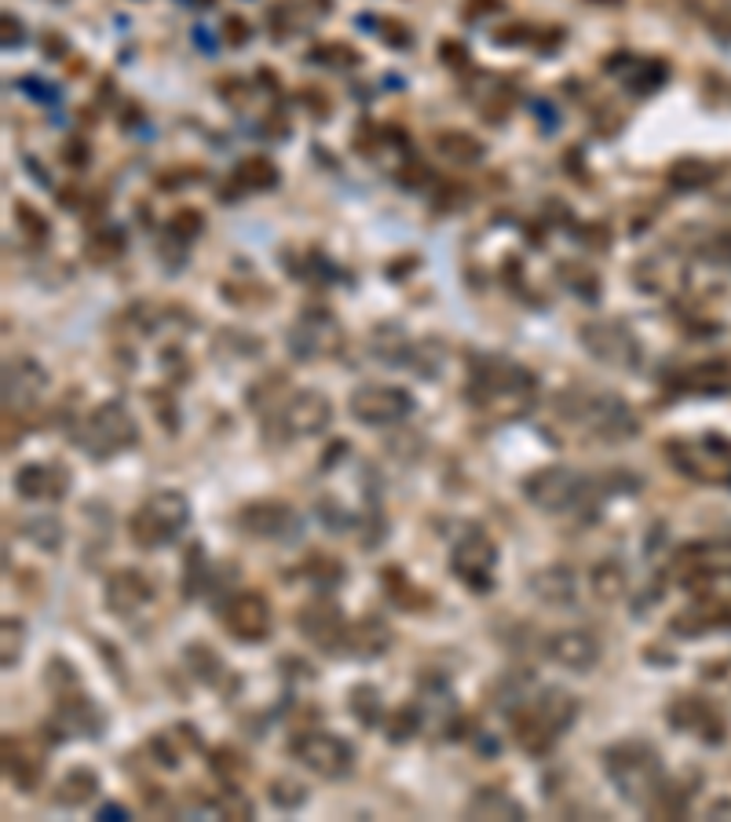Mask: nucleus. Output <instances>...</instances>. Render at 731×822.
I'll list each match as a JSON object with an SVG mask.
<instances>
[{"label":"nucleus","instance_id":"2eb2a0df","mask_svg":"<svg viewBox=\"0 0 731 822\" xmlns=\"http://www.w3.org/2000/svg\"><path fill=\"white\" fill-rule=\"evenodd\" d=\"M102 727H107V713H102L88 694H81V691L59 694V705H55V716H52V731H59L63 738H99Z\"/></svg>","mask_w":731,"mask_h":822},{"label":"nucleus","instance_id":"1a4fd4ad","mask_svg":"<svg viewBox=\"0 0 731 822\" xmlns=\"http://www.w3.org/2000/svg\"><path fill=\"white\" fill-rule=\"evenodd\" d=\"M348 618L345 611H340L337 600L329 596H318L312 600L307 607H301L296 614V629L307 639V644H315L323 655H345V636H348Z\"/></svg>","mask_w":731,"mask_h":822},{"label":"nucleus","instance_id":"a19ab883","mask_svg":"<svg viewBox=\"0 0 731 822\" xmlns=\"http://www.w3.org/2000/svg\"><path fill=\"white\" fill-rule=\"evenodd\" d=\"M22 655V625L15 618H4V669H11Z\"/></svg>","mask_w":731,"mask_h":822},{"label":"nucleus","instance_id":"6ab92c4d","mask_svg":"<svg viewBox=\"0 0 731 822\" xmlns=\"http://www.w3.org/2000/svg\"><path fill=\"white\" fill-rule=\"evenodd\" d=\"M669 724L684 731V735H699L702 742H724V721L710 702L699 694H684L669 705Z\"/></svg>","mask_w":731,"mask_h":822},{"label":"nucleus","instance_id":"20e7f679","mask_svg":"<svg viewBox=\"0 0 731 822\" xmlns=\"http://www.w3.org/2000/svg\"><path fill=\"white\" fill-rule=\"evenodd\" d=\"M592 486H597V479H589L586 472H578V468H570V464H548L523 479V494H527V501L534 508L548 512V516L578 508L581 501H589Z\"/></svg>","mask_w":731,"mask_h":822},{"label":"nucleus","instance_id":"a211bd4d","mask_svg":"<svg viewBox=\"0 0 731 822\" xmlns=\"http://www.w3.org/2000/svg\"><path fill=\"white\" fill-rule=\"evenodd\" d=\"M581 340H586V348L600 362L619 365V370H633V365H640V348H636L630 329L611 326V322H597V326H589L586 333H581Z\"/></svg>","mask_w":731,"mask_h":822},{"label":"nucleus","instance_id":"f03ea898","mask_svg":"<svg viewBox=\"0 0 731 822\" xmlns=\"http://www.w3.org/2000/svg\"><path fill=\"white\" fill-rule=\"evenodd\" d=\"M603 771H608L622 801L644 808V812L658 801L662 786H666L658 749L644 738H625L603 749Z\"/></svg>","mask_w":731,"mask_h":822},{"label":"nucleus","instance_id":"c9c22d12","mask_svg":"<svg viewBox=\"0 0 731 822\" xmlns=\"http://www.w3.org/2000/svg\"><path fill=\"white\" fill-rule=\"evenodd\" d=\"M212 808L223 819H253V801H249V797L238 790V786H223V790L216 793Z\"/></svg>","mask_w":731,"mask_h":822},{"label":"nucleus","instance_id":"e433bc0d","mask_svg":"<svg viewBox=\"0 0 731 822\" xmlns=\"http://www.w3.org/2000/svg\"><path fill=\"white\" fill-rule=\"evenodd\" d=\"M384 589H388V596L399 603V607H417V603H425V600H421V592L410 585L406 574L399 567H388L384 570Z\"/></svg>","mask_w":731,"mask_h":822},{"label":"nucleus","instance_id":"6e6552de","mask_svg":"<svg viewBox=\"0 0 731 822\" xmlns=\"http://www.w3.org/2000/svg\"><path fill=\"white\" fill-rule=\"evenodd\" d=\"M494 567H498L494 541H490L479 527H468L450 552L454 578H461L472 592H490L494 589Z\"/></svg>","mask_w":731,"mask_h":822},{"label":"nucleus","instance_id":"b1692460","mask_svg":"<svg viewBox=\"0 0 731 822\" xmlns=\"http://www.w3.org/2000/svg\"><path fill=\"white\" fill-rule=\"evenodd\" d=\"M531 592L538 596L548 607H570L578 596V585H575V570L556 563V567H545L538 574H531Z\"/></svg>","mask_w":731,"mask_h":822},{"label":"nucleus","instance_id":"7ed1b4c3","mask_svg":"<svg viewBox=\"0 0 731 822\" xmlns=\"http://www.w3.org/2000/svg\"><path fill=\"white\" fill-rule=\"evenodd\" d=\"M190 523V501L179 490H157L132 512L129 534L140 548H162L173 545Z\"/></svg>","mask_w":731,"mask_h":822},{"label":"nucleus","instance_id":"ddd939ff","mask_svg":"<svg viewBox=\"0 0 731 822\" xmlns=\"http://www.w3.org/2000/svg\"><path fill=\"white\" fill-rule=\"evenodd\" d=\"M220 618H223V629L231 633L238 644H260V639L271 636V625H274L271 603L260 596V592H238V596L223 603Z\"/></svg>","mask_w":731,"mask_h":822},{"label":"nucleus","instance_id":"79ce46f5","mask_svg":"<svg viewBox=\"0 0 731 822\" xmlns=\"http://www.w3.org/2000/svg\"><path fill=\"white\" fill-rule=\"evenodd\" d=\"M102 815H110V819H124L129 812H124L121 804H107V808H102V812H99V819H102Z\"/></svg>","mask_w":731,"mask_h":822},{"label":"nucleus","instance_id":"f257e3e1","mask_svg":"<svg viewBox=\"0 0 731 822\" xmlns=\"http://www.w3.org/2000/svg\"><path fill=\"white\" fill-rule=\"evenodd\" d=\"M578 721V699L564 688H538L523 710L512 713V738L531 757H545Z\"/></svg>","mask_w":731,"mask_h":822},{"label":"nucleus","instance_id":"cd10ccee","mask_svg":"<svg viewBox=\"0 0 731 822\" xmlns=\"http://www.w3.org/2000/svg\"><path fill=\"white\" fill-rule=\"evenodd\" d=\"M99 793V775L91 768H74L63 775L59 790H55V801L63 808H85L88 801H96Z\"/></svg>","mask_w":731,"mask_h":822},{"label":"nucleus","instance_id":"4be33fe9","mask_svg":"<svg viewBox=\"0 0 731 822\" xmlns=\"http://www.w3.org/2000/svg\"><path fill=\"white\" fill-rule=\"evenodd\" d=\"M4 771L22 793H33L44 779V753L30 742H4Z\"/></svg>","mask_w":731,"mask_h":822},{"label":"nucleus","instance_id":"ea45409f","mask_svg":"<svg viewBox=\"0 0 731 822\" xmlns=\"http://www.w3.org/2000/svg\"><path fill=\"white\" fill-rule=\"evenodd\" d=\"M706 179H710V165H702V162H688V165L673 168V183H677V187H702Z\"/></svg>","mask_w":731,"mask_h":822},{"label":"nucleus","instance_id":"7c9ffc66","mask_svg":"<svg viewBox=\"0 0 731 822\" xmlns=\"http://www.w3.org/2000/svg\"><path fill=\"white\" fill-rule=\"evenodd\" d=\"M209 574H212V567H209V556H205V548L201 545H190L187 563H183V596L198 600L201 592L209 589Z\"/></svg>","mask_w":731,"mask_h":822},{"label":"nucleus","instance_id":"dca6fc26","mask_svg":"<svg viewBox=\"0 0 731 822\" xmlns=\"http://www.w3.org/2000/svg\"><path fill=\"white\" fill-rule=\"evenodd\" d=\"M545 658L556 661L559 669L589 672L600 661V639L589 629H559L545 639Z\"/></svg>","mask_w":731,"mask_h":822},{"label":"nucleus","instance_id":"5701e85b","mask_svg":"<svg viewBox=\"0 0 731 822\" xmlns=\"http://www.w3.org/2000/svg\"><path fill=\"white\" fill-rule=\"evenodd\" d=\"M44 370L37 362L30 359H19V362H8L4 370V406L15 409V406H30L37 403V395L44 392Z\"/></svg>","mask_w":731,"mask_h":822},{"label":"nucleus","instance_id":"aec40b11","mask_svg":"<svg viewBox=\"0 0 731 822\" xmlns=\"http://www.w3.org/2000/svg\"><path fill=\"white\" fill-rule=\"evenodd\" d=\"M388 647H392V629H388V622L377 618V614H366V618L348 625V636H345L348 658L373 661V658H381Z\"/></svg>","mask_w":731,"mask_h":822},{"label":"nucleus","instance_id":"a878e982","mask_svg":"<svg viewBox=\"0 0 731 822\" xmlns=\"http://www.w3.org/2000/svg\"><path fill=\"white\" fill-rule=\"evenodd\" d=\"M468 819H527V808L501 790H479L465 808Z\"/></svg>","mask_w":731,"mask_h":822},{"label":"nucleus","instance_id":"393cba45","mask_svg":"<svg viewBox=\"0 0 731 822\" xmlns=\"http://www.w3.org/2000/svg\"><path fill=\"white\" fill-rule=\"evenodd\" d=\"M183 661H187L190 677L198 680V683H205V688H212V691H227V688H231V672H227L223 658L216 655V650L205 644V639H194V644L183 650Z\"/></svg>","mask_w":731,"mask_h":822},{"label":"nucleus","instance_id":"c756f323","mask_svg":"<svg viewBox=\"0 0 731 822\" xmlns=\"http://www.w3.org/2000/svg\"><path fill=\"white\" fill-rule=\"evenodd\" d=\"M348 705H351V716H356L362 727H377L384 721V699L373 683H356V688L348 691Z\"/></svg>","mask_w":731,"mask_h":822},{"label":"nucleus","instance_id":"0eeeda50","mask_svg":"<svg viewBox=\"0 0 731 822\" xmlns=\"http://www.w3.org/2000/svg\"><path fill=\"white\" fill-rule=\"evenodd\" d=\"M290 753L307 771L329 782H340L356 771V746L340 735H329V731H301L293 738Z\"/></svg>","mask_w":731,"mask_h":822},{"label":"nucleus","instance_id":"f3484780","mask_svg":"<svg viewBox=\"0 0 731 822\" xmlns=\"http://www.w3.org/2000/svg\"><path fill=\"white\" fill-rule=\"evenodd\" d=\"M15 494L26 497V501H63L70 494V472H66L63 464L55 461H33V464H22L15 472Z\"/></svg>","mask_w":731,"mask_h":822},{"label":"nucleus","instance_id":"bb28decb","mask_svg":"<svg viewBox=\"0 0 731 822\" xmlns=\"http://www.w3.org/2000/svg\"><path fill=\"white\" fill-rule=\"evenodd\" d=\"M534 691H538V683H534L523 669L505 672V677L498 680V688H494V705H498L501 713L512 716V713L523 710V705L534 699Z\"/></svg>","mask_w":731,"mask_h":822},{"label":"nucleus","instance_id":"9d476101","mask_svg":"<svg viewBox=\"0 0 731 822\" xmlns=\"http://www.w3.org/2000/svg\"><path fill=\"white\" fill-rule=\"evenodd\" d=\"M274 409H279V414H274V428H279L282 439L318 436V431H326L329 420H334V406H329V398L323 392H296Z\"/></svg>","mask_w":731,"mask_h":822},{"label":"nucleus","instance_id":"2f4dec72","mask_svg":"<svg viewBox=\"0 0 731 822\" xmlns=\"http://www.w3.org/2000/svg\"><path fill=\"white\" fill-rule=\"evenodd\" d=\"M22 538L26 541H33L37 548H44V552H59L63 548V538H66V530H63V523L55 519V516H48V519H26L22 523Z\"/></svg>","mask_w":731,"mask_h":822},{"label":"nucleus","instance_id":"9b49d317","mask_svg":"<svg viewBox=\"0 0 731 822\" xmlns=\"http://www.w3.org/2000/svg\"><path fill=\"white\" fill-rule=\"evenodd\" d=\"M414 409V395L406 387H392V384H366L351 395V417L359 425L370 428H384V425H399L403 417H410Z\"/></svg>","mask_w":731,"mask_h":822},{"label":"nucleus","instance_id":"58836bf2","mask_svg":"<svg viewBox=\"0 0 731 822\" xmlns=\"http://www.w3.org/2000/svg\"><path fill=\"white\" fill-rule=\"evenodd\" d=\"M443 154L447 157H454V162H476L479 154V143L476 140H468V135H443Z\"/></svg>","mask_w":731,"mask_h":822},{"label":"nucleus","instance_id":"423d86ee","mask_svg":"<svg viewBox=\"0 0 731 822\" xmlns=\"http://www.w3.org/2000/svg\"><path fill=\"white\" fill-rule=\"evenodd\" d=\"M567 417H575L578 425L600 442H625L640 431L633 409L625 406L619 395H586V398L575 395L570 398Z\"/></svg>","mask_w":731,"mask_h":822},{"label":"nucleus","instance_id":"72a5a7b5","mask_svg":"<svg viewBox=\"0 0 731 822\" xmlns=\"http://www.w3.org/2000/svg\"><path fill=\"white\" fill-rule=\"evenodd\" d=\"M268 797H271L274 808H282V812H296V808L307 801V790H304V782H296V779H290V775H282V779L271 782Z\"/></svg>","mask_w":731,"mask_h":822},{"label":"nucleus","instance_id":"c85d7f7f","mask_svg":"<svg viewBox=\"0 0 731 822\" xmlns=\"http://www.w3.org/2000/svg\"><path fill=\"white\" fill-rule=\"evenodd\" d=\"M630 592V574L619 559H603L600 567H592V596L600 603H619Z\"/></svg>","mask_w":731,"mask_h":822},{"label":"nucleus","instance_id":"412c9836","mask_svg":"<svg viewBox=\"0 0 731 822\" xmlns=\"http://www.w3.org/2000/svg\"><path fill=\"white\" fill-rule=\"evenodd\" d=\"M337 340H340V329L334 326V318L307 315L304 322L293 329L290 348H293L296 359H318V355H329Z\"/></svg>","mask_w":731,"mask_h":822},{"label":"nucleus","instance_id":"473e14b6","mask_svg":"<svg viewBox=\"0 0 731 822\" xmlns=\"http://www.w3.org/2000/svg\"><path fill=\"white\" fill-rule=\"evenodd\" d=\"M425 724V716H421V705H403V710H395V716L388 721V742H395V746H403L410 742Z\"/></svg>","mask_w":731,"mask_h":822},{"label":"nucleus","instance_id":"f8f14e48","mask_svg":"<svg viewBox=\"0 0 731 822\" xmlns=\"http://www.w3.org/2000/svg\"><path fill=\"white\" fill-rule=\"evenodd\" d=\"M238 523H242L246 534H253L260 541H296L301 538V516H296L293 505L285 501H249V505L238 508Z\"/></svg>","mask_w":731,"mask_h":822},{"label":"nucleus","instance_id":"4c0bfd02","mask_svg":"<svg viewBox=\"0 0 731 822\" xmlns=\"http://www.w3.org/2000/svg\"><path fill=\"white\" fill-rule=\"evenodd\" d=\"M304 574H312V581H318L323 589H329V585H337V581L345 578V563L329 559L326 552H315V556L304 563Z\"/></svg>","mask_w":731,"mask_h":822},{"label":"nucleus","instance_id":"39448f33","mask_svg":"<svg viewBox=\"0 0 731 822\" xmlns=\"http://www.w3.org/2000/svg\"><path fill=\"white\" fill-rule=\"evenodd\" d=\"M140 442V428H135L132 414L121 403H102L99 409H91L85 417V425L77 428V447L96 461H107V457H118L124 450H132Z\"/></svg>","mask_w":731,"mask_h":822},{"label":"nucleus","instance_id":"4468645a","mask_svg":"<svg viewBox=\"0 0 731 822\" xmlns=\"http://www.w3.org/2000/svg\"><path fill=\"white\" fill-rule=\"evenodd\" d=\"M151 600H154L151 578L135 567L113 570L107 578V585H102V603H107V611L118 614V618H132V614H140Z\"/></svg>","mask_w":731,"mask_h":822},{"label":"nucleus","instance_id":"f704fd0d","mask_svg":"<svg viewBox=\"0 0 731 822\" xmlns=\"http://www.w3.org/2000/svg\"><path fill=\"white\" fill-rule=\"evenodd\" d=\"M44 683H48V691H52V694H70V691H81V677H77V669H74L66 658H52V661H48V672H44Z\"/></svg>","mask_w":731,"mask_h":822}]
</instances>
